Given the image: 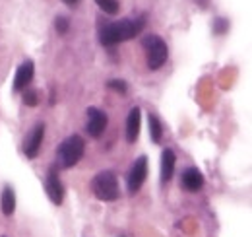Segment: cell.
I'll return each mask as SVG.
<instances>
[{
    "instance_id": "1",
    "label": "cell",
    "mask_w": 252,
    "mask_h": 237,
    "mask_svg": "<svg viewBox=\"0 0 252 237\" xmlns=\"http://www.w3.org/2000/svg\"><path fill=\"white\" fill-rule=\"evenodd\" d=\"M146 26V16H136V18H123L117 22H109L99 28V39L105 47H113L117 43L128 41L136 37Z\"/></svg>"
},
{
    "instance_id": "2",
    "label": "cell",
    "mask_w": 252,
    "mask_h": 237,
    "mask_svg": "<svg viewBox=\"0 0 252 237\" xmlns=\"http://www.w3.org/2000/svg\"><path fill=\"white\" fill-rule=\"evenodd\" d=\"M84 150H86V142H84V138H82V136H78V134L68 136L66 140L61 142V146H59V150H57L59 165H61L63 169H70V167H74V165L82 159Z\"/></svg>"
},
{
    "instance_id": "3",
    "label": "cell",
    "mask_w": 252,
    "mask_h": 237,
    "mask_svg": "<svg viewBox=\"0 0 252 237\" xmlns=\"http://www.w3.org/2000/svg\"><path fill=\"white\" fill-rule=\"evenodd\" d=\"M142 47L146 51V60H148L150 70H159L167 62L169 49H167V43L159 35H146L142 39Z\"/></svg>"
},
{
    "instance_id": "4",
    "label": "cell",
    "mask_w": 252,
    "mask_h": 237,
    "mask_svg": "<svg viewBox=\"0 0 252 237\" xmlns=\"http://www.w3.org/2000/svg\"><path fill=\"white\" fill-rule=\"evenodd\" d=\"M92 191L94 195L103 200V202H111V200H117L121 191H119V181H117V175L113 171H101L97 173L92 181Z\"/></svg>"
},
{
    "instance_id": "5",
    "label": "cell",
    "mask_w": 252,
    "mask_h": 237,
    "mask_svg": "<svg viewBox=\"0 0 252 237\" xmlns=\"http://www.w3.org/2000/svg\"><path fill=\"white\" fill-rule=\"evenodd\" d=\"M146 177H148V158H146V156H140V158L132 163V167H130V171H128V177H126V187H128V191H130V193H138V191L142 189Z\"/></svg>"
},
{
    "instance_id": "6",
    "label": "cell",
    "mask_w": 252,
    "mask_h": 237,
    "mask_svg": "<svg viewBox=\"0 0 252 237\" xmlns=\"http://www.w3.org/2000/svg\"><path fill=\"white\" fill-rule=\"evenodd\" d=\"M45 191H47V197L51 198L53 204H63L64 200V187L59 179V171H57V165H53L45 177Z\"/></svg>"
},
{
    "instance_id": "7",
    "label": "cell",
    "mask_w": 252,
    "mask_h": 237,
    "mask_svg": "<svg viewBox=\"0 0 252 237\" xmlns=\"http://www.w3.org/2000/svg\"><path fill=\"white\" fill-rule=\"evenodd\" d=\"M43 136H45V126L41 122H37L32 130L28 132L26 140H24V152L28 158H37L39 150H41V144H43Z\"/></svg>"
},
{
    "instance_id": "8",
    "label": "cell",
    "mask_w": 252,
    "mask_h": 237,
    "mask_svg": "<svg viewBox=\"0 0 252 237\" xmlns=\"http://www.w3.org/2000/svg\"><path fill=\"white\" fill-rule=\"evenodd\" d=\"M105 126H107V115L97 107H90L88 109V124H86L88 134L94 138H99L103 134Z\"/></svg>"
},
{
    "instance_id": "9",
    "label": "cell",
    "mask_w": 252,
    "mask_h": 237,
    "mask_svg": "<svg viewBox=\"0 0 252 237\" xmlns=\"http://www.w3.org/2000/svg\"><path fill=\"white\" fill-rule=\"evenodd\" d=\"M33 74H35V64L33 60H24L20 64V68L16 70V78H14V91H22L26 89L33 80Z\"/></svg>"
},
{
    "instance_id": "10",
    "label": "cell",
    "mask_w": 252,
    "mask_h": 237,
    "mask_svg": "<svg viewBox=\"0 0 252 237\" xmlns=\"http://www.w3.org/2000/svg\"><path fill=\"white\" fill-rule=\"evenodd\" d=\"M140 124H142V113L140 107H132L128 118H126V142L134 144L140 136Z\"/></svg>"
},
{
    "instance_id": "11",
    "label": "cell",
    "mask_w": 252,
    "mask_h": 237,
    "mask_svg": "<svg viewBox=\"0 0 252 237\" xmlns=\"http://www.w3.org/2000/svg\"><path fill=\"white\" fill-rule=\"evenodd\" d=\"M175 152L173 150H163L161 154V181L163 183H169L173 179V173H175Z\"/></svg>"
},
{
    "instance_id": "12",
    "label": "cell",
    "mask_w": 252,
    "mask_h": 237,
    "mask_svg": "<svg viewBox=\"0 0 252 237\" xmlns=\"http://www.w3.org/2000/svg\"><path fill=\"white\" fill-rule=\"evenodd\" d=\"M183 187L187 189V191H198V189H202V185H204V175H202V171L200 169H196V167H189L185 173H183Z\"/></svg>"
},
{
    "instance_id": "13",
    "label": "cell",
    "mask_w": 252,
    "mask_h": 237,
    "mask_svg": "<svg viewBox=\"0 0 252 237\" xmlns=\"http://www.w3.org/2000/svg\"><path fill=\"white\" fill-rule=\"evenodd\" d=\"M0 206H2V212L6 216H12L14 214V210H16V197H14L12 187H4L2 198H0Z\"/></svg>"
},
{
    "instance_id": "14",
    "label": "cell",
    "mask_w": 252,
    "mask_h": 237,
    "mask_svg": "<svg viewBox=\"0 0 252 237\" xmlns=\"http://www.w3.org/2000/svg\"><path fill=\"white\" fill-rule=\"evenodd\" d=\"M148 120H150V138L156 144H159L161 138H163V124H161V120L158 118V115H154V113H150Z\"/></svg>"
},
{
    "instance_id": "15",
    "label": "cell",
    "mask_w": 252,
    "mask_h": 237,
    "mask_svg": "<svg viewBox=\"0 0 252 237\" xmlns=\"http://www.w3.org/2000/svg\"><path fill=\"white\" fill-rule=\"evenodd\" d=\"M95 2H97V6H99L105 14H111V16L119 14V10H121V2H119V0H95Z\"/></svg>"
},
{
    "instance_id": "16",
    "label": "cell",
    "mask_w": 252,
    "mask_h": 237,
    "mask_svg": "<svg viewBox=\"0 0 252 237\" xmlns=\"http://www.w3.org/2000/svg\"><path fill=\"white\" fill-rule=\"evenodd\" d=\"M37 97H39V93H37L35 89H28V91L24 93V103L30 105V107H35V105H37Z\"/></svg>"
},
{
    "instance_id": "17",
    "label": "cell",
    "mask_w": 252,
    "mask_h": 237,
    "mask_svg": "<svg viewBox=\"0 0 252 237\" xmlns=\"http://www.w3.org/2000/svg\"><path fill=\"white\" fill-rule=\"evenodd\" d=\"M55 28H57V31H59V33H66V31H68V28H70L68 18H64V16L57 18V20H55Z\"/></svg>"
},
{
    "instance_id": "18",
    "label": "cell",
    "mask_w": 252,
    "mask_h": 237,
    "mask_svg": "<svg viewBox=\"0 0 252 237\" xmlns=\"http://www.w3.org/2000/svg\"><path fill=\"white\" fill-rule=\"evenodd\" d=\"M227 28H229V22L223 20V18H218V20L214 22V31H216V33H225Z\"/></svg>"
},
{
    "instance_id": "19",
    "label": "cell",
    "mask_w": 252,
    "mask_h": 237,
    "mask_svg": "<svg viewBox=\"0 0 252 237\" xmlns=\"http://www.w3.org/2000/svg\"><path fill=\"white\" fill-rule=\"evenodd\" d=\"M109 88L117 89V91H121V93H125V91H126V84L123 82V80H111V82H109Z\"/></svg>"
},
{
    "instance_id": "20",
    "label": "cell",
    "mask_w": 252,
    "mask_h": 237,
    "mask_svg": "<svg viewBox=\"0 0 252 237\" xmlns=\"http://www.w3.org/2000/svg\"><path fill=\"white\" fill-rule=\"evenodd\" d=\"M63 2H64V4H66V6H72V8L80 4V0H63Z\"/></svg>"
}]
</instances>
